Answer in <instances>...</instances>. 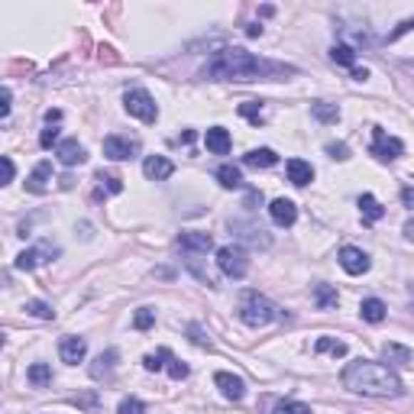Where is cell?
<instances>
[{"label":"cell","instance_id":"6da1fadb","mask_svg":"<svg viewBox=\"0 0 414 414\" xmlns=\"http://www.w3.org/2000/svg\"><path fill=\"white\" fill-rule=\"evenodd\" d=\"M285 75H295V68L256 58L253 52L246 49H224L204 65V78H211V81H262V78H285Z\"/></svg>","mask_w":414,"mask_h":414},{"label":"cell","instance_id":"7a4b0ae2","mask_svg":"<svg viewBox=\"0 0 414 414\" xmlns=\"http://www.w3.org/2000/svg\"><path fill=\"white\" fill-rule=\"evenodd\" d=\"M343 385L356 395H369V398H398L405 395L401 379L388 369L385 363H372V359H356L343 369Z\"/></svg>","mask_w":414,"mask_h":414},{"label":"cell","instance_id":"3957f363","mask_svg":"<svg viewBox=\"0 0 414 414\" xmlns=\"http://www.w3.org/2000/svg\"><path fill=\"white\" fill-rule=\"evenodd\" d=\"M239 317H243V324H249V327H266V324L279 321L281 311L275 308L269 298H262L259 291H246L243 301H239Z\"/></svg>","mask_w":414,"mask_h":414},{"label":"cell","instance_id":"277c9868","mask_svg":"<svg viewBox=\"0 0 414 414\" xmlns=\"http://www.w3.org/2000/svg\"><path fill=\"white\" fill-rule=\"evenodd\" d=\"M123 107H127L130 117L143 120V123H155L159 120V107H155L152 94L143 91V88H133V91L123 94Z\"/></svg>","mask_w":414,"mask_h":414},{"label":"cell","instance_id":"5b68a950","mask_svg":"<svg viewBox=\"0 0 414 414\" xmlns=\"http://www.w3.org/2000/svg\"><path fill=\"white\" fill-rule=\"evenodd\" d=\"M217 266L224 275H230V279H243L246 272H249V259H246V249L243 246H220L217 249Z\"/></svg>","mask_w":414,"mask_h":414},{"label":"cell","instance_id":"8992f818","mask_svg":"<svg viewBox=\"0 0 414 414\" xmlns=\"http://www.w3.org/2000/svg\"><path fill=\"white\" fill-rule=\"evenodd\" d=\"M401 152H405V143H401L398 136H388L382 127L372 130V155H376V159L392 162V159H398Z\"/></svg>","mask_w":414,"mask_h":414},{"label":"cell","instance_id":"52a82bcc","mask_svg":"<svg viewBox=\"0 0 414 414\" xmlns=\"http://www.w3.org/2000/svg\"><path fill=\"white\" fill-rule=\"evenodd\" d=\"M104 155L113 162H123V159H133L140 155V143L130 140V136H107L104 140Z\"/></svg>","mask_w":414,"mask_h":414},{"label":"cell","instance_id":"ba28073f","mask_svg":"<svg viewBox=\"0 0 414 414\" xmlns=\"http://www.w3.org/2000/svg\"><path fill=\"white\" fill-rule=\"evenodd\" d=\"M52 256H58V246H52V243H43V246H36V249H23V253L16 256V269L29 272V269H36L39 262L52 259Z\"/></svg>","mask_w":414,"mask_h":414},{"label":"cell","instance_id":"9c48e42d","mask_svg":"<svg viewBox=\"0 0 414 414\" xmlns=\"http://www.w3.org/2000/svg\"><path fill=\"white\" fill-rule=\"evenodd\" d=\"M340 266H343V272H350V275H363V272H369L372 262L363 249H356V246H343V249H340Z\"/></svg>","mask_w":414,"mask_h":414},{"label":"cell","instance_id":"30bf717a","mask_svg":"<svg viewBox=\"0 0 414 414\" xmlns=\"http://www.w3.org/2000/svg\"><path fill=\"white\" fill-rule=\"evenodd\" d=\"M56 155H58V162H62L65 169H71V165H81V162L88 159V152H85V146L78 140H62L56 146Z\"/></svg>","mask_w":414,"mask_h":414},{"label":"cell","instance_id":"8fae6325","mask_svg":"<svg viewBox=\"0 0 414 414\" xmlns=\"http://www.w3.org/2000/svg\"><path fill=\"white\" fill-rule=\"evenodd\" d=\"M269 214H272V220L279 227H291L298 220V207H295V201H288V197H275V201L269 204Z\"/></svg>","mask_w":414,"mask_h":414},{"label":"cell","instance_id":"7c38bea8","mask_svg":"<svg viewBox=\"0 0 414 414\" xmlns=\"http://www.w3.org/2000/svg\"><path fill=\"white\" fill-rule=\"evenodd\" d=\"M143 172H146V178H152V182H165V178H172L175 165H172V159H165V155H149V159L143 162Z\"/></svg>","mask_w":414,"mask_h":414},{"label":"cell","instance_id":"4fadbf2b","mask_svg":"<svg viewBox=\"0 0 414 414\" xmlns=\"http://www.w3.org/2000/svg\"><path fill=\"white\" fill-rule=\"evenodd\" d=\"M214 382H217V388L224 392V398H230V401H239L246 395L243 379H239V376H233V372H217V376H214Z\"/></svg>","mask_w":414,"mask_h":414},{"label":"cell","instance_id":"5bb4252c","mask_svg":"<svg viewBox=\"0 0 414 414\" xmlns=\"http://www.w3.org/2000/svg\"><path fill=\"white\" fill-rule=\"evenodd\" d=\"M58 353H62V363L78 366L81 359H85V353H88V340L85 337H65L62 346H58Z\"/></svg>","mask_w":414,"mask_h":414},{"label":"cell","instance_id":"9a60e30c","mask_svg":"<svg viewBox=\"0 0 414 414\" xmlns=\"http://www.w3.org/2000/svg\"><path fill=\"white\" fill-rule=\"evenodd\" d=\"M178 246H182V249H188V253H211L214 239H211V233L188 230V233H182V237H178Z\"/></svg>","mask_w":414,"mask_h":414},{"label":"cell","instance_id":"2e32d148","mask_svg":"<svg viewBox=\"0 0 414 414\" xmlns=\"http://www.w3.org/2000/svg\"><path fill=\"white\" fill-rule=\"evenodd\" d=\"M204 146H207V152H214V155H227L230 152V133H227L224 127H211L207 133H204Z\"/></svg>","mask_w":414,"mask_h":414},{"label":"cell","instance_id":"e0dca14e","mask_svg":"<svg viewBox=\"0 0 414 414\" xmlns=\"http://www.w3.org/2000/svg\"><path fill=\"white\" fill-rule=\"evenodd\" d=\"M288 182L304 188V185L314 182V169H311V162L304 159H288Z\"/></svg>","mask_w":414,"mask_h":414},{"label":"cell","instance_id":"ac0fdd59","mask_svg":"<svg viewBox=\"0 0 414 414\" xmlns=\"http://www.w3.org/2000/svg\"><path fill=\"white\" fill-rule=\"evenodd\" d=\"M52 182V162H39L33 169V175L26 178V191H33V195H43L46 188H49Z\"/></svg>","mask_w":414,"mask_h":414},{"label":"cell","instance_id":"d6986e66","mask_svg":"<svg viewBox=\"0 0 414 414\" xmlns=\"http://www.w3.org/2000/svg\"><path fill=\"white\" fill-rule=\"evenodd\" d=\"M117 359H120V353L117 350H104L98 359L91 363V379H110L113 376V366H117Z\"/></svg>","mask_w":414,"mask_h":414},{"label":"cell","instance_id":"ffe728a7","mask_svg":"<svg viewBox=\"0 0 414 414\" xmlns=\"http://www.w3.org/2000/svg\"><path fill=\"white\" fill-rule=\"evenodd\" d=\"M275 162H279V155L272 149H249L243 155V165H249V169H272Z\"/></svg>","mask_w":414,"mask_h":414},{"label":"cell","instance_id":"44dd1931","mask_svg":"<svg viewBox=\"0 0 414 414\" xmlns=\"http://www.w3.org/2000/svg\"><path fill=\"white\" fill-rule=\"evenodd\" d=\"M385 301H379V298H366L363 304H359V314H363V321L369 324H382L385 321Z\"/></svg>","mask_w":414,"mask_h":414},{"label":"cell","instance_id":"7402d4cb","mask_svg":"<svg viewBox=\"0 0 414 414\" xmlns=\"http://www.w3.org/2000/svg\"><path fill=\"white\" fill-rule=\"evenodd\" d=\"M359 211H363V220H366V224H376V220L385 217V207H382V204L376 201L372 195H363V197H359Z\"/></svg>","mask_w":414,"mask_h":414},{"label":"cell","instance_id":"603a6c76","mask_svg":"<svg viewBox=\"0 0 414 414\" xmlns=\"http://www.w3.org/2000/svg\"><path fill=\"white\" fill-rule=\"evenodd\" d=\"M26 376H29V385H33V388H46L52 382V369L46 363H33Z\"/></svg>","mask_w":414,"mask_h":414},{"label":"cell","instance_id":"cb8c5ba5","mask_svg":"<svg viewBox=\"0 0 414 414\" xmlns=\"http://www.w3.org/2000/svg\"><path fill=\"white\" fill-rule=\"evenodd\" d=\"M382 356H385L392 366H408V363H411V350H408V346H398V343H385V346H382Z\"/></svg>","mask_w":414,"mask_h":414},{"label":"cell","instance_id":"d4e9b609","mask_svg":"<svg viewBox=\"0 0 414 414\" xmlns=\"http://www.w3.org/2000/svg\"><path fill=\"white\" fill-rule=\"evenodd\" d=\"M217 178H220V185H224V188H243V172H239L237 165H220Z\"/></svg>","mask_w":414,"mask_h":414},{"label":"cell","instance_id":"484cf974","mask_svg":"<svg viewBox=\"0 0 414 414\" xmlns=\"http://www.w3.org/2000/svg\"><path fill=\"white\" fill-rule=\"evenodd\" d=\"M314 350H317V353H330L333 359H337V356H346V343H343V340H333V337H317Z\"/></svg>","mask_w":414,"mask_h":414},{"label":"cell","instance_id":"4316f807","mask_svg":"<svg viewBox=\"0 0 414 414\" xmlns=\"http://www.w3.org/2000/svg\"><path fill=\"white\" fill-rule=\"evenodd\" d=\"M330 58H333V62L337 65H343V68H356V52H353V46H333V49H330Z\"/></svg>","mask_w":414,"mask_h":414},{"label":"cell","instance_id":"83f0119b","mask_svg":"<svg viewBox=\"0 0 414 414\" xmlns=\"http://www.w3.org/2000/svg\"><path fill=\"white\" fill-rule=\"evenodd\" d=\"M169 359H172V350H165V346H162V350L149 353V356L143 359V366H146L149 372H159V369H165V366H169Z\"/></svg>","mask_w":414,"mask_h":414},{"label":"cell","instance_id":"f1b7e54d","mask_svg":"<svg viewBox=\"0 0 414 414\" xmlns=\"http://www.w3.org/2000/svg\"><path fill=\"white\" fill-rule=\"evenodd\" d=\"M314 301H317V308H321V311L333 308V304H337V288H330V285H317V288H314Z\"/></svg>","mask_w":414,"mask_h":414},{"label":"cell","instance_id":"f546056e","mask_svg":"<svg viewBox=\"0 0 414 414\" xmlns=\"http://www.w3.org/2000/svg\"><path fill=\"white\" fill-rule=\"evenodd\" d=\"M311 110H314L317 120H324V123H337L340 120V110L333 104H324V100H317V104H311Z\"/></svg>","mask_w":414,"mask_h":414},{"label":"cell","instance_id":"4dcf8cb0","mask_svg":"<svg viewBox=\"0 0 414 414\" xmlns=\"http://www.w3.org/2000/svg\"><path fill=\"white\" fill-rule=\"evenodd\" d=\"M26 314H33V317H43V321H52L56 317V311H52V304H46V301H26Z\"/></svg>","mask_w":414,"mask_h":414},{"label":"cell","instance_id":"1f68e13d","mask_svg":"<svg viewBox=\"0 0 414 414\" xmlns=\"http://www.w3.org/2000/svg\"><path fill=\"white\" fill-rule=\"evenodd\" d=\"M155 324V311L152 308H140L136 311V317H133V327L136 330H149Z\"/></svg>","mask_w":414,"mask_h":414},{"label":"cell","instance_id":"d6a6232c","mask_svg":"<svg viewBox=\"0 0 414 414\" xmlns=\"http://www.w3.org/2000/svg\"><path fill=\"white\" fill-rule=\"evenodd\" d=\"M275 414H311V408L301 405V401H279V405H275Z\"/></svg>","mask_w":414,"mask_h":414},{"label":"cell","instance_id":"836d02e7","mask_svg":"<svg viewBox=\"0 0 414 414\" xmlns=\"http://www.w3.org/2000/svg\"><path fill=\"white\" fill-rule=\"evenodd\" d=\"M239 113H243L246 120H253V123H262V107H259V100H246V104H239Z\"/></svg>","mask_w":414,"mask_h":414},{"label":"cell","instance_id":"e575fe53","mask_svg":"<svg viewBox=\"0 0 414 414\" xmlns=\"http://www.w3.org/2000/svg\"><path fill=\"white\" fill-rule=\"evenodd\" d=\"M117 414H146V405L140 398H123L117 408Z\"/></svg>","mask_w":414,"mask_h":414},{"label":"cell","instance_id":"d590c367","mask_svg":"<svg viewBox=\"0 0 414 414\" xmlns=\"http://www.w3.org/2000/svg\"><path fill=\"white\" fill-rule=\"evenodd\" d=\"M165 369H169L172 379H188V366H185L182 359H175V356L169 359V366H165Z\"/></svg>","mask_w":414,"mask_h":414},{"label":"cell","instance_id":"8d00e7d4","mask_svg":"<svg viewBox=\"0 0 414 414\" xmlns=\"http://www.w3.org/2000/svg\"><path fill=\"white\" fill-rule=\"evenodd\" d=\"M98 182L107 185V191H110V195H120V191H123V178H117V175H104V172H100Z\"/></svg>","mask_w":414,"mask_h":414},{"label":"cell","instance_id":"74e56055","mask_svg":"<svg viewBox=\"0 0 414 414\" xmlns=\"http://www.w3.org/2000/svg\"><path fill=\"white\" fill-rule=\"evenodd\" d=\"M327 155H330V159H340V162H343V159H350V146H346V143H330Z\"/></svg>","mask_w":414,"mask_h":414},{"label":"cell","instance_id":"f35d334b","mask_svg":"<svg viewBox=\"0 0 414 414\" xmlns=\"http://www.w3.org/2000/svg\"><path fill=\"white\" fill-rule=\"evenodd\" d=\"M39 146H43V149H49V146H58V130L52 127V123H49V127L43 130V136H39Z\"/></svg>","mask_w":414,"mask_h":414},{"label":"cell","instance_id":"ab89813d","mask_svg":"<svg viewBox=\"0 0 414 414\" xmlns=\"http://www.w3.org/2000/svg\"><path fill=\"white\" fill-rule=\"evenodd\" d=\"M10 100H14V94H10V88H4L0 91V117H10Z\"/></svg>","mask_w":414,"mask_h":414},{"label":"cell","instance_id":"60d3db41","mask_svg":"<svg viewBox=\"0 0 414 414\" xmlns=\"http://www.w3.org/2000/svg\"><path fill=\"white\" fill-rule=\"evenodd\" d=\"M411 29H414V20H405V23H401L398 29H395V33H388V43H395V39H401V36H405V33H411Z\"/></svg>","mask_w":414,"mask_h":414},{"label":"cell","instance_id":"b9f144b4","mask_svg":"<svg viewBox=\"0 0 414 414\" xmlns=\"http://www.w3.org/2000/svg\"><path fill=\"white\" fill-rule=\"evenodd\" d=\"M188 333H191V343L207 346V337H201V327H197V324H191V327H188Z\"/></svg>","mask_w":414,"mask_h":414},{"label":"cell","instance_id":"7bdbcfd3","mask_svg":"<svg viewBox=\"0 0 414 414\" xmlns=\"http://www.w3.org/2000/svg\"><path fill=\"white\" fill-rule=\"evenodd\" d=\"M14 182V159L10 155H4V185Z\"/></svg>","mask_w":414,"mask_h":414},{"label":"cell","instance_id":"ee69618b","mask_svg":"<svg viewBox=\"0 0 414 414\" xmlns=\"http://www.w3.org/2000/svg\"><path fill=\"white\" fill-rule=\"evenodd\" d=\"M75 405H81V408H91V411H94V408H98V395H85V398H75Z\"/></svg>","mask_w":414,"mask_h":414},{"label":"cell","instance_id":"f6af8a7d","mask_svg":"<svg viewBox=\"0 0 414 414\" xmlns=\"http://www.w3.org/2000/svg\"><path fill=\"white\" fill-rule=\"evenodd\" d=\"M401 201H405L408 207H414V188H405V191H401Z\"/></svg>","mask_w":414,"mask_h":414},{"label":"cell","instance_id":"bcb514c9","mask_svg":"<svg viewBox=\"0 0 414 414\" xmlns=\"http://www.w3.org/2000/svg\"><path fill=\"white\" fill-rule=\"evenodd\" d=\"M46 120H49V123H58V120H62V110H46Z\"/></svg>","mask_w":414,"mask_h":414},{"label":"cell","instance_id":"7dc6e473","mask_svg":"<svg viewBox=\"0 0 414 414\" xmlns=\"http://www.w3.org/2000/svg\"><path fill=\"white\" fill-rule=\"evenodd\" d=\"M353 78H356V81H366V78H369V71H366V68H353Z\"/></svg>","mask_w":414,"mask_h":414},{"label":"cell","instance_id":"c3c4849f","mask_svg":"<svg viewBox=\"0 0 414 414\" xmlns=\"http://www.w3.org/2000/svg\"><path fill=\"white\" fill-rule=\"evenodd\" d=\"M405 237L414 239V220H408V224H405Z\"/></svg>","mask_w":414,"mask_h":414}]
</instances>
